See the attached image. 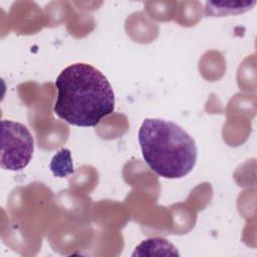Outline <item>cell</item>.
<instances>
[{"mask_svg": "<svg viewBox=\"0 0 257 257\" xmlns=\"http://www.w3.org/2000/svg\"><path fill=\"white\" fill-rule=\"evenodd\" d=\"M54 112L76 126H95L114 110V93L108 79L90 64L65 67L55 80Z\"/></svg>", "mask_w": 257, "mask_h": 257, "instance_id": "1", "label": "cell"}, {"mask_svg": "<svg viewBox=\"0 0 257 257\" xmlns=\"http://www.w3.org/2000/svg\"><path fill=\"white\" fill-rule=\"evenodd\" d=\"M138 140L146 164L160 177L181 179L197 163L194 139L173 121L146 118L140 126Z\"/></svg>", "mask_w": 257, "mask_h": 257, "instance_id": "2", "label": "cell"}, {"mask_svg": "<svg viewBox=\"0 0 257 257\" xmlns=\"http://www.w3.org/2000/svg\"><path fill=\"white\" fill-rule=\"evenodd\" d=\"M34 151V139L24 124L1 120V168L8 171H20L30 163Z\"/></svg>", "mask_w": 257, "mask_h": 257, "instance_id": "3", "label": "cell"}, {"mask_svg": "<svg viewBox=\"0 0 257 257\" xmlns=\"http://www.w3.org/2000/svg\"><path fill=\"white\" fill-rule=\"evenodd\" d=\"M256 1H221V2H206V16L222 17L227 15H237L245 13L252 9Z\"/></svg>", "mask_w": 257, "mask_h": 257, "instance_id": "4", "label": "cell"}, {"mask_svg": "<svg viewBox=\"0 0 257 257\" xmlns=\"http://www.w3.org/2000/svg\"><path fill=\"white\" fill-rule=\"evenodd\" d=\"M50 168L53 174L59 177H63L73 172V165L71 163L70 152L66 149H63L60 152H58V154L54 156V158L52 159Z\"/></svg>", "mask_w": 257, "mask_h": 257, "instance_id": "5", "label": "cell"}]
</instances>
